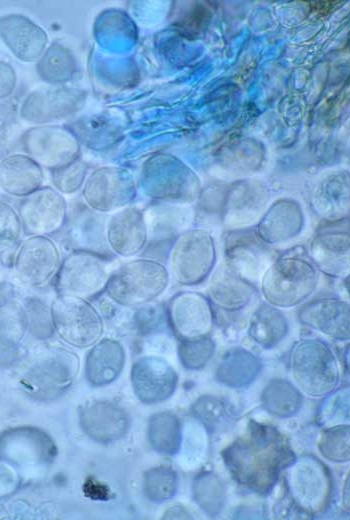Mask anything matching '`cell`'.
<instances>
[{
    "label": "cell",
    "mask_w": 350,
    "mask_h": 520,
    "mask_svg": "<svg viewBox=\"0 0 350 520\" xmlns=\"http://www.w3.org/2000/svg\"><path fill=\"white\" fill-rule=\"evenodd\" d=\"M27 330L37 339L50 338L54 331L51 309L39 299H28L24 306Z\"/></svg>",
    "instance_id": "39"
},
{
    "label": "cell",
    "mask_w": 350,
    "mask_h": 520,
    "mask_svg": "<svg viewBox=\"0 0 350 520\" xmlns=\"http://www.w3.org/2000/svg\"><path fill=\"white\" fill-rule=\"evenodd\" d=\"M252 233L231 234L226 239V263L249 280L262 272L267 258V246Z\"/></svg>",
    "instance_id": "26"
},
{
    "label": "cell",
    "mask_w": 350,
    "mask_h": 520,
    "mask_svg": "<svg viewBox=\"0 0 350 520\" xmlns=\"http://www.w3.org/2000/svg\"><path fill=\"white\" fill-rule=\"evenodd\" d=\"M221 456L233 479L260 495L269 494L282 470L296 460L285 435L254 420L243 435L222 450Z\"/></svg>",
    "instance_id": "1"
},
{
    "label": "cell",
    "mask_w": 350,
    "mask_h": 520,
    "mask_svg": "<svg viewBox=\"0 0 350 520\" xmlns=\"http://www.w3.org/2000/svg\"><path fill=\"white\" fill-rule=\"evenodd\" d=\"M177 488V473L169 466L152 467L144 473L143 491L151 502L162 503L173 498Z\"/></svg>",
    "instance_id": "35"
},
{
    "label": "cell",
    "mask_w": 350,
    "mask_h": 520,
    "mask_svg": "<svg viewBox=\"0 0 350 520\" xmlns=\"http://www.w3.org/2000/svg\"><path fill=\"white\" fill-rule=\"evenodd\" d=\"M169 324L180 340L208 336L214 317L207 298L200 293L183 291L175 294L167 307Z\"/></svg>",
    "instance_id": "14"
},
{
    "label": "cell",
    "mask_w": 350,
    "mask_h": 520,
    "mask_svg": "<svg viewBox=\"0 0 350 520\" xmlns=\"http://www.w3.org/2000/svg\"><path fill=\"white\" fill-rule=\"evenodd\" d=\"M21 230L18 213L7 203L0 202V252L18 242Z\"/></svg>",
    "instance_id": "41"
},
{
    "label": "cell",
    "mask_w": 350,
    "mask_h": 520,
    "mask_svg": "<svg viewBox=\"0 0 350 520\" xmlns=\"http://www.w3.org/2000/svg\"><path fill=\"white\" fill-rule=\"evenodd\" d=\"M26 331L24 307L17 303L0 305V357L16 348Z\"/></svg>",
    "instance_id": "33"
},
{
    "label": "cell",
    "mask_w": 350,
    "mask_h": 520,
    "mask_svg": "<svg viewBox=\"0 0 350 520\" xmlns=\"http://www.w3.org/2000/svg\"><path fill=\"white\" fill-rule=\"evenodd\" d=\"M318 449L321 455L335 463L350 460V428L348 424L329 426L322 430Z\"/></svg>",
    "instance_id": "36"
},
{
    "label": "cell",
    "mask_w": 350,
    "mask_h": 520,
    "mask_svg": "<svg viewBox=\"0 0 350 520\" xmlns=\"http://www.w3.org/2000/svg\"><path fill=\"white\" fill-rule=\"evenodd\" d=\"M318 282V270L310 257L293 248L266 268L262 275L261 291L267 303L287 308L306 300Z\"/></svg>",
    "instance_id": "2"
},
{
    "label": "cell",
    "mask_w": 350,
    "mask_h": 520,
    "mask_svg": "<svg viewBox=\"0 0 350 520\" xmlns=\"http://www.w3.org/2000/svg\"><path fill=\"white\" fill-rule=\"evenodd\" d=\"M82 101L83 94L77 89L35 91L25 99L21 115L27 121L44 123L67 117L78 109Z\"/></svg>",
    "instance_id": "20"
},
{
    "label": "cell",
    "mask_w": 350,
    "mask_h": 520,
    "mask_svg": "<svg viewBox=\"0 0 350 520\" xmlns=\"http://www.w3.org/2000/svg\"><path fill=\"white\" fill-rule=\"evenodd\" d=\"M215 351V343L208 337L180 340L178 357L188 370H200L210 361Z\"/></svg>",
    "instance_id": "37"
},
{
    "label": "cell",
    "mask_w": 350,
    "mask_h": 520,
    "mask_svg": "<svg viewBox=\"0 0 350 520\" xmlns=\"http://www.w3.org/2000/svg\"><path fill=\"white\" fill-rule=\"evenodd\" d=\"M215 262L213 238L203 230H190L180 235L169 254L170 273L180 285L203 282L213 271Z\"/></svg>",
    "instance_id": "8"
},
{
    "label": "cell",
    "mask_w": 350,
    "mask_h": 520,
    "mask_svg": "<svg viewBox=\"0 0 350 520\" xmlns=\"http://www.w3.org/2000/svg\"><path fill=\"white\" fill-rule=\"evenodd\" d=\"M163 518L166 519H189L191 515L188 513L186 509L181 506H173L169 508Z\"/></svg>",
    "instance_id": "45"
},
{
    "label": "cell",
    "mask_w": 350,
    "mask_h": 520,
    "mask_svg": "<svg viewBox=\"0 0 350 520\" xmlns=\"http://www.w3.org/2000/svg\"><path fill=\"white\" fill-rule=\"evenodd\" d=\"M79 368L80 359L74 351L61 346H44L29 361L23 384L33 396L53 399L71 386Z\"/></svg>",
    "instance_id": "5"
},
{
    "label": "cell",
    "mask_w": 350,
    "mask_h": 520,
    "mask_svg": "<svg viewBox=\"0 0 350 520\" xmlns=\"http://www.w3.org/2000/svg\"><path fill=\"white\" fill-rule=\"evenodd\" d=\"M281 205L269 214L258 227V237L268 244L285 242L295 237L301 230L302 219L299 211L291 206Z\"/></svg>",
    "instance_id": "31"
},
{
    "label": "cell",
    "mask_w": 350,
    "mask_h": 520,
    "mask_svg": "<svg viewBox=\"0 0 350 520\" xmlns=\"http://www.w3.org/2000/svg\"><path fill=\"white\" fill-rule=\"evenodd\" d=\"M191 413L208 433L225 429L232 420V413L225 401L212 395L199 397L192 405Z\"/></svg>",
    "instance_id": "34"
},
{
    "label": "cell",
    "mask_w": 350,
    "mask_h": 520,
    "mask_svg": "<svg viewBox=\"0 0 350 520\" xmlns=\"http://www.w3.org/2000/svg\"><path fill=\"white\" fill-rule=\"evenodd\" d=\"M57 244L48 236H30L23 240L14 257L13 270L18 281L32 288L47 285L61 265Z\"/></svg>",
    "instance_id": "10"
},
{
    "label": "cell",
    "mask_w": 350,
    "mask_h": 520,
    "mask_svg": "<svg viewBox=\"0 0 350 520\" xmlns=\"http://www.w3.org/2000/svg\"><path fill=\"white\" fill-rule=\"evenodd\" d=\"M182 433L180 420L172 412H158L149 418L148 440L157 453L170 456L177 454L182 442Z\"/></svg>",
    "instance_id": "29"
},
{
    "label": "cell",
    "mask_w": 350,
    "mask_h": 520,
    "mask_svg": "<svg viewBox=\"0 0 350 520\" xmlns=\"http://www.w3.org/2000/svg\"><path fill=\"white\" fill-rule=\"evenodd\" d=\"M135 194L131 174L117 166H102L91 172L82 186L84 202L92 210L106 213L116 211Z\"/></svg>",
    "instance_id": "11"
},
{
    "label": "cell",
    "mask_w": 350,
    "mask_h": 520,
    "mask_svg": "<svg viewBox=\"0 0 350 520\" xmlns=\"http://www.w3.org/2000/svg\"><path fill=\"white\" fill-rule=\"evenodd\" d=\"M261 403L270 414L279 418H289L300 410L303 397L288 380L276 378L270 380L263 389Z\"/></svg>",
    "instance_id": "30"
},
{
    "label": "cell",
    "mask_w": 350,
    "mask_h": 520,
    "mask_svg": "<svg viewBox=\"0 0 350 520\" xmlns=\"http://www.w3.org/2000/svg\"><path fill=\"white\" fill-rule=\"evenodd\" d=\"M288 320L277 307L262 303L249 321L248 335L263 349H272L288 334Z\"/></svg>",
    "instance_id": "28"
},
{
    "label": "cell",
    "mask_w": 350,
    "mask_h": 520,
    "mask_svg": "<svg viewBox=\"0 0 350 520\" xmlns=\"http://www.w3.org/2000/svg\"><path fill=\"white\" fill-rule=\"evenodd\" d=\"M109 274L100 254L74 250L61 261L55 287L58 295L90 300L105 291Z\"/></svg>",
    "instance_id": "9"
},
{
    "label": "cell",
    "mask_w": 350,
    "mask_h": 520,
    "mask_svg": "<svg viewBox=\"0 0 350 520\" xmlns=\"http://www.w3.org/2000/svg\"><path fill=\"white\" fill-rule=\"evenodd\" d=\"M189 428L188 435L185 436L182 433L180 450L183 449V456L185 455L194 466V464H199L202 461L206 453L208 432L200 423L192 424Z\"/></svg>",
    "instance_id": "42"
},
{
    "label": "cell",
    "mask_w": 350,
    "mask_h": 520,
    "mask_svg": "<svg viewBox=\"0 0 350 520\" xmlns=\"http://www.w3.org/2000/svg\"><path fill=\"white\" fill-rule=\"evenodd\" d=\"M16 74L13 68L0 61V99L9 95L15 87Z\"/></svg>",
    "instance_id": "44"
},
{
    "label": "cell",
    "mask_w": 350,
    "mask_h": 520,
    "mask_svg": "<svg viewBox=\"0 0 350 520\" xmlns=\"http://www.w3.org/2000/svg\"><path fill=\"white\" fill-rule=\"evenodd\" d=\"M298 319L333 339L350 338V307L344 300L326 297L309 301L299 309Z\"/></svg>",
    "instance_id": "17"
},
{
    "label": "cell",
    "mask_w": 350,
    "mask_h": 520,
    "mask_svg": "<svg viewBox=\"0 0 350 520\" xmlns=\"http://www.w3.org/2000/svg\"><path fill=\"white\" fill-rule=\"evenodd\" d=\"M327 396L319 410L318 422L322 425H328V427L348 424L349 388H341Z\"/></svg>",
    "instance_id": "38"
},
{
    "label": "cell",
    "mask_w": 350,
    "mask_h": 520,
    "mask_svg": "<svg viewBox=\"0 0 350 520\" xmlns=\"http://www.w3.org/2000/svg\"><path fill=\"white\" fill-rule=\"evenodd\" d=\"M343 504L347 511H349V476L346 477L343 487Z\"/></svg>",
    "instance_id": "46"
},
{
    "label": "cell",
    "mask_w": 350,
    "mask_h": 520,
    "mask_svg": "<svg viewBox=\"0 0 350 520\" xmlns=\"http://www.w3.org/2000/svg\"><path fill=\"white\" fill-rule=\"evenodd\" d=\"M105 238L108 248L118 256L128 258L140 253L148 239L142 213L135 208L114 212L107 221Z\"/></svg>",
    "instance_id": "18"
},
{
    "label": "cell",
    "mask_w": 350,
    "mask_h": 520,
    "mask_svg": "<svg viewBox=\"0 0 350 520\" xmlns=\"http://www.w3.org/2000/svg\"><path fill=\"white\" fill-rule=\"evenodd\" d=\"M170 274L159 261L149 258L129 260L109 274L105 292L118 305L147 304L168 287Z\"/></svg>",
    "instance_id": "3"
},
{
    "label": "cell",
    "mask_w": 350,
    "mask_h": 520,
    "mask_svg": "<svg viewBox=\"0 0 350 520\" xmlns=\"http://www.w3.org/2000/svg\"><path fill=\"white\" fill-rule=\"evenodd\" d=\"M56 454L54 441L39 429H16L0 438V456L15 463L44 465Z\"/></svg>",
    "instance_id": "16"
},
{
    "label": "cell",
    "mask_w": 350,
    "mask_h": 520,
    "mask_svg": "<svg viewBox=\"0 0 350 520\" xmlns=\"http://www.w3.org/2000/svg\"><path fill=\"white\" fill-rule=\"evenodd\" d=\"M19 483L17 472L5 461L0 460V498L14 493Z\"/></svg>",
    "instance_id": "43"
},
{
    "label": "cell",
    "mask_w": 350,
    "mask_h": 520,
    "mask_svg": "<svg viewBox=\"0 0 350 520\" xmlns=\"http://www.w3.org/2000/svg\"><path fill=\"white\" fill-rule=\"evenodd\" d=\"M79 419L84 433L99 443L117 441L129 430V417L126 412L108 401L87 403L80 410Z\"/></svg>",
    "instance_id": "19"
},
{
    "label": "cell",
    "mask_w": 350,
    "mask_h": 520,
    "mask_svg": "<svg viewBox=\"0 0 350 520\" xmlns=\"http://www.w3.org/2000/svg\"><path fill=\"white\" fill-rule=\"evenodd\" d=\"M290 371L296 386L312 398L335 391L340 379L337 359L320 339H301L293 345Z\"/></svg>",
    "instance_id": "4"
},
{
    "label": "cell",
    "mask_w": 350,
    "mask_h": 520,
    "mask_svg": "<svg viewBox=\"0 0 350 520\" xmlns=\"http://www.w3.org/2000/svg\"><path fill=\"white\" fill-rule=\"evenodd\" d=\"M0 37L23 61L38 58L48 41L46 33L30 19L21 15H7L0 18Z\"/></svg>",
    "instance_id": "21"
},
{
    "label": "cell",
    "mask_w": 350,
    "mask_h": 520,
    "mask_svg": "<svg viewBox=\"0 0 350 520\" xmlns=\"http://www.w3.org/2000/svg\"><path fill=\"white\" fill-rule=\"evenodd\" d=\"M67 202L53 187H41L26 196L19 206L22 228L30 236H48L64 224Z\"/></svg>",
    "instance_id": "12"
},
{
    "label": "cell",
    "mask_w": 350,
    "mask_h": 520,
    "mask_svg": "<svg viewBox=\"0 0 350 520\" xmlns=\"http://www.w3.org/2000/svg\"><path fill=\"white\" fill-rule=\"evenodd\" d=\"M43 182L42 167L28 155L13 154L0 162V188L10 195L26 197Z\"/></svg>",
    "instance_id": "25"
},
{
    "label": "cell",
    "mask_w": 350,
    "mask_h": 520,
    "mask_svg": "<svg viewBox=\"0 0 350 520\" xmlns=\"http://www.w3.org/2000/svg\"><path fill=\"white\" fill-rule=\"evenodd\" d=\"M50 309L54 331L66 344L82 349L101 339L103 320L88 300L58 295Z\"/></svg>",
    "instance_id": "7"
},
{
    "label": "cell",
    "mask_w": 350,
    "mask_h": 520,
    "mask_svg": "<svg viewBox=\"0 0 350 520\" xmlns=\"http://www.w3.org/2000/svg\"><path fill=\"white\" fill-rule=\"evenodd\" d=\"M349 252L348 231H328L314 237L309 257L328 276L345 277L349 274Z\"/></svg>",
    "instance_id": "23"
},
{
    "label": "cell",
    "mask_w": 350,
    "mask_h": 520,
    "mask_svg": "<svg viewBox=\"0 0 350 520\" xmlns=\"http://www.w3.org/2000/svg\"><path fill=\"white\" fill-rule=\"evenodd\" d=\"M24 147L41 167L52 170L77 160L80 148L76 138L57 126H39L27 131Z\"/></svg>",
    "instance_id": "13"
},
{
    "label": "cell",
    "mask_w": 350,
    "mask_h": 520,
    "mask_svg": "<svg viewBox=\"0 0 350 520\" xmlns=\"http://www.w3.org/2000/svg\"><path fill=\"white\" fill-rule=\"evenodd\" d=\"M255 293L252 283L238 274L226 262L220 264L209 281V295L213 303L226 311L243 309Z\"/></svg>",
    "instance_id": "24"
},
{
    "label": "cell",
    "mask_w": 350,
    "mask_h": 520,
    "mask_svg": "<svg viewBox=\"0 0 350 520\" xmlns=\"http://www.w3.org/2000/svg\"><path fill=\"white\" fill-rule=\"evenodd\" d=\"M126 361L123 345L115 339L103 338L93 344L85 358V377L95 387L115 381Z\"/></svg>",
    "instance_id": "22"
},
{
    "label": "cell",
    "mask_w": 350,
    "mask_h": 520,
    "mask_svg": "<svg viewBox=\"0 0 350 520\" xmlns=\"http://www.w3.org/2000/svg\"><path fill=\"white\" fill-rule=\"evenodd\" d=\"M87 171V164L77 159L66 166L52 170V184L61 194H73L83 186Z\"/></svg>",
    "instance_id": "40"
},
{
    "label": "cell",
    "mask_w": 350,
    "mask_h": 520,
    "mask_svg": "<svg viewBox=\"0 0 350 520\" xmlns=\"http://www.w3.org/2000/svg\"><path fill=\"white\" fill-rule=\"evenodd\" d=\"M178 376L174 368L159 356H142L131 368V383L136 397L144 404H156L175 392Z\"/></svg>",
    "instance_id": "15"
},
{
    "label": "cell",
    "mask_w": 350,
    "mask_h": 520,
    "mask_svg": "<svg viewBox=\"0 0 350 520\" xmlns=\"http://www.w3.org/2000/svg\"><path fill=\"white\" fill-rule=\"evenodd\" d=\"M1 270H2V261H1V258H0V275H1Z\"/></svg>",
    "instance_id": "47"
},
{
    "label": "cell",
    "mask_w": 350,
    "mask_h": 520,
    "mask_svg": "<svg viewBox=\"0 0 350 520\" xmlns=\"http://www.w3.org/2000/svg\"><path fill=\"white\" fill-rule=\"evenodd\" d=\"M261 368L262 363L256 355L242 347H233L221 357L215 378L225 386L242 388L254 381Z\"/></svg>",
    "instance_id": "27"
},
{
    "label": "cell",
    "mask_w": 350,
    "mask_h": 520,
    "mask_svg": "<svg viewBox=\"0 0 350 520\" xmlns=\"http://www.w3.org/2000/svg\"><path fill=\"white\" fill-rule=\"evenodd\" d=\"M192 495L197 505L211 517L217 516L225 504L224 483L210 471H203L194 478Z\"/></svg>",
    "instance_id": "32"
},
{
    "label": "cell",
    "mask_w": 350,
    "mask_h": 520,
    "mask_svg": "<svg viewBox=\"0 0 350 520\" xmlns=\"http://www.w3.org/2000/svg\"><path fill=\"white\" fill-rule=\"evenodd\" d=\"M286 485L296 509L314 516L325 512L332 496L327 466L314 456H303L286 468Z\"/></svg>",
    "instance_id": "6"
}]
</instances>
